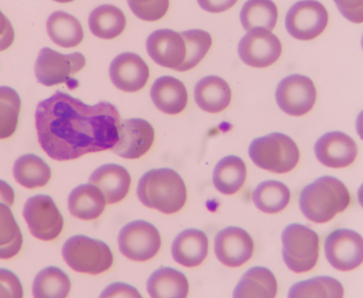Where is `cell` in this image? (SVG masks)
<instances>
[{"mask_svg": "<svg viewBox=\"0 0 363 298\" xmlns=\"http://www.w3.org/2000/svg\"><path fill=\"white\" fill-rule=\"evenodd\" d=\"M35 121L44 151L54 160L68 161L112 148L118 140L121 118L109 102L90 105L57 91L38 103Z\"/></svg>", "mask_w": 363, "mask_h": 298, "instance_id": "1", "label": "cell"}, {"mask_svg": "<svg viewBox=\"0 0 363 298\" xmlns=\"http://www.w3.org/2000/svg\"><path fill=\"white\" fill-rule=\"evenodd\" d=\"M350 202L347 188L338 178L323 176L306 185L300 193L303 215L315 223H325L343 212Z\"/></svg>", "mask_w": 363, "mask_h": 298, "instance_id": "2", "label": "cell"}, {"mask_svg": "<svg viewBox=\"0 0 363 298\" xmlns=\"http://www.w3.org/2000/svg\"><path fill=\"white\" fill-rule=\"evenodd\" d=\"M137 195L145 206L172 214L184 206L187 193L183 179L177 171L162 168L148 171L141 176Z\"/></svg>", "mask_w": 363, "mask_h": 298, "instance_id": "3", "label": "cell"}, {"mask_svg": "<svg viewBox=\"0 0 363 298\" xmlns=\"http://www.w3.org/2000/svg\"><path fill=\"white\" fill-rule=\"evenodd\" d=\"M248 154L258 167L277 173L293 170L300 156L296 142L281 132H272L254 139Z\"/></svg>", "mask_w": 363, "mask_h": 298, "instance_id": "4", "label": "cell"}, {"mask_svg": "<svg viewBox=\"0 0 363 298\" xmlns=\"http://www.w3.org/2000/svg\"><path fill=\"white\" fill-rule=\"evenodd\" d=\"M62 255L72 270L91 275L108 270L113 261V253L105 242L82 234L69 238L62 246Z\"/></svg>", "mask_w": 363, "mask_h": 298, "instance_id": "5", "label": "cell"}, {"mask_svg": "<svg viewBox=\"0 0 363 298\" xmlns=\"http://www.w3.org/2000/svg\"><path fill=\"white\" fill-rule=\"evenodd\" d=\"M281 241L283 259L290 270L301 273L314 268L319 256V236L315 231L292 223L284 229Z\"/></svg>", "mask_w": 363, "mask_h": 298, "instance_id": "6", "label": "cell"}, {"mask_svg": "<svg viewBox=\"0 0 363 298\" xmlns=\"http://www.w3.org/2000/svg\"><path fill=\"white\" fill-rule=\"evenodd\" d=\"M85 64V57L80 52L64 55L43 47L38 54L34 71L38 81L45 86L65 83L69 89H74L78 86V81L72 76Z\"/></svg>", "mask_w": 363, "mask_h": 298, "instance_id": "7", "label": "cell"}, {"mask_svg": "<svg viewBox=\"0 0 363 298\" xmlns=\"http://www.w3.org/2000/svg\"><path fill=\"white\" fill-rule=\"evenodd\" d=\"M23 216L30 234L42 241L55 239L63 229V217L53 199L48 195L30 197L25 202Z\"/></svg>", "mask_w": 363, "mask_h": 298, "instance_id": "8", "label": "cell"}, {"mask_svg": "<svg viewBox=\"0 0 363 298\" xmlns=\"http://www.w3.org/2000/svg\"><path fill=\"white\" fill-rule=\"evenodd\" d=\"M121 253L134 261H146L153 258L161 246V237L157 229L145 220H135L126 224L118 236Z\"/></svg>", "mask_w": 363, "mask_h": 298, "instance_id": "9", "label": "cell"}, {"mask_svg": "<svg viewBox=\"0 0 363 298\" xmlns=\"http://www.w3.org/2000/svg\"><path fill=\"white\" fill-rule=\"evenodd\" d=\"M328 22L325 7L318 1H299L287 11L285 27L294 38L311 40L323 33Z\"/></svg>", "mask_w": 363, "mask_h": 298, "instance_id": "10", "label": "cell"}, {"mask_svg": "<svg viewBox=\"0 0 363 298\" xmlns=\"http://www.w3.org/2000/svg\"><path fill=\"white\" fill-rule=\"evenodd\" d=\"M275 98L279 107L284 113L301 116L313 108L316 99V89L309 77L294 74L280 81Z\"/></svg>", "mask_w": 363, "mask_h": 298, "instance_id": "11", "label": "cell"}, {"mask_svg": "<svg viewBox=\"0 0 363 298\" xmlns=\"http://www.w3.org/2000/svg\"><path fill=\"white\" fill-rule=\"evenodd\" d=\"M324 249L328 261L337 270H351L362 263V237L352 229L342 228L330 233Z\"/></svg>", "mask_w": 363, "mask_h": 298, "instance_id": "12", "label": "cell"}, {"mask_svg": "<svg viewBox=\"0 0 363 298\" xmlns=\"http://www.w3.org/2000/svg\"><path fill=\"white\" fill-rule=\"evenodd\" d=\"M238 52L246 64L263 68L274 64L281 53V43L271 31L257 28L249 30L240 40Z\"/></svg>", "mask_w": 363, "mask_h": 298, "instance_id": "13", "label": "cell"}, {"mask_svg": "<svg viewBox=\"0 0 363 298\" xmlns=\"http://www.w3.org/2000/svg\"><path fill=\"white\" fill-rule=\"evenodd\" d=\"M154 137V129L147 120L125 119L120 122L118 140L112 151L124 159H138L150 149Z\"/></svg>", "mask_w": 363, "mask_h": 298, "instance_id": "14", "label": "cell"}, {"mask_svg": "<svg viewBox=\"0 0 363 298\" xmlns=\"http://www.w3.org/2000/svg\"><path fill=\"white\" fill-rule=\"evenodd\" d=\"M254 241L242 228L229 226L220 230L214 239V252L223 265L238 267L252 256Z\"/></svg>", "mask_w": 363, "mask_h": 298, "instance_id": "15", "label": "cell"}, {"mask_svg": "<svg viewBox=\"0 0 363 298\" xmlns=\"http://www.w3.org/2000/svg\"><path fill=\"white\" fill-rule=\"evenodd\" d=\"M318 160L330 168H343L353 163L357 155L354 140L340 131H331L320 137L315 143Z\"/></svg>", "mask_w": 363, "mask_h": 298, "instance_id": "16", "label": "cell"}, {"mask_svg": "<svg viewBox=\"0 0 363 298\" xmlns=\"http://www.w3.org/2000/svg\"><path fill=\"white\" fill-rule=\"evenodd\" d=\"M147 52L157 64L178 70L186 57V45L180 33L171 29L152 32L146 42Z\"/></svg>", "mask_w": 363, "mask_h": 298, "instance_id": "17", "label": "cell"}, {"mask_svg": "<svg viewBox=\"0 0 363 298\" xmlns=\"http://www.w3.org/2000/svg\"><path fill=\"white\" fill-rule=\"evenodd\" d=\"M112 83L125 92H136L143 88L150 76L149 67L138 55L123 52L115 57L109 67Z\"/></svg>", "mask_w": 363, "mask_h": 298, "instance_id": "18", "label": "cell"}, {"mask_svg": "<svg viewBox=\"0 0 363 298\" xmlns=\"http://www.w3.org/2000/svg\"><path fill=\"white\" fill-rule=\"evenodd\" d=\"M89 181L101 191L106 203L115 204L124 199L128 193L131 177L123 166L106 164L96 168Z\"/></svg>", "mask_w": 363, "mask_h": 298, "instance_id": "19", "label": "cell"}, {"mask_svg": "<svg viewBox=\"0 0 363 298\" xmlns=\"http://www.w3.org/2000/svg\"><path fill=\"white\" fill-rule=\"evenodd\" d=\"M208 249L206 234L193 228L181 231L174 239L171 248L174 260L188 268L199 265L207 256Z\"/></svg>", "mask_w": 363, "mask_h": 298, "instance_id": "20", "label": "cell"}, {"mask_svg": "<svg viewBox=\"0 0 363 298\" xmlns=\"http://www.w3.org/2000/svg\"><path fill=\"white\" fill-rule=\"evenodd\" d=\"M153 103L162 112L169 115L181 113L186 106L188 93L184 84L172 76L157 78L150 89Z\"/></svg>", "mask_w": 363, "mask_h": 298, "instance_id": "21", "label": "cell"}, {"mask_svg": "<svg viewBox=\"0 0 363 298\" xmlns=\"http://www.w3.org/2000/svg\"><path fill=\"white\" fill-rule=\"evenodd\" d=\"M194 99L203 110L216 113L229 105L231 101V90L228 84L221 77L207 76L196 84Z\"/></svg>", "mask_w": 363, "mask_h": 298, "instance_id": "22", "label": "cell"}, {"mask_svg": "<svg viewBox=\"0 0 363 298\" xmlns=\"http://www.w3.org/2000/svg\"><path fill=\"white\" fill-rule=\"evenodd\" d=\"M67 203L70 214L82 220L98 218L106 206L101 191L91 183L81 184L74 188L69 195Z\"/></svg>", "mask_w": 363, "mask_h": 298, "instance_id": "23", "label": "cell"}, {"mask_svg": "<svg viewBox=\"0 0 363 298\" xmlns=\"http://www.w3.org/2000/svg\"><path fill=\"white\" fill-rule=\"evenodd\" d=\"M151 297L184 298L189 292V282L184 274L170 267L155 270L147 281Z\"/></svg>", "mask_w": 363, "mask_h": 298, "instance_id": "24", "label": "cell"}, {"mask_svg": "<svg viewBox=\"0 0 363 298\" xmlns=\"http://www.w3.org/2000/svg\"><path fill=\"white\" fill-rule=\"evenodd\" d=\"M277 282L273 273L267 268L255 266L241 277L234 289L233 297H274Z\"/></svg>", "mask_w": 363, "mask_h": 298, "instance_id": "25", "label": "cell"}, {"mask_svg": "<svg viewBox=\"0 0 363 298\" xmlns=\"http://www.w3.org/2000/svg\"><path fill=\"white\" fill-rule=\"evenodd\" d=\"M46 29L52 42L65 48L77 46L84 38L83 28L79 20L62 11L50 15Z\"/></svg>", "mask_w": 363, "mask_h": 298, "instance_id": "26", "label": "cell"}, {"mask_svg": "<svg viewBox=\"0 0 363 298\" xmlns=\"http://www.w3.org/2000/svg\"><path fill=\"white\" fill-rule=\"evenodd\" d=\"M247 176L244 161L235 156L228 155L216 164L213 172L215 188L225 195L237 193L243 185Z\"/></svg>", "mask_w": 363, "mask_h": 298, "instance_id": "27", "label": "cell"}, {"mask_svg": "<svg viewBox=\"0 0 363 298\" xmlns=\"http://www.w3.org/2000/svg\"><path fill=\"white\" fill-rule=\"evenodd\" d=\"M13 175L21 185L34 189L47 185L51 178V169L42 158L33 154H27L16 160Z\"/></svg>", "mask_w": 363, "mask_h": 298, "instance_id": "28", "label": "cell"}, {"mask_svg": "<svg viewBox=\"0 0 363 298\" xmlns=\"http://www.w3.org/2000/svg\"><path fill=\"white\" fill-rule=\"evenodd\" d=\"M126 25L125 16L119 8L103 4L95 8L89 17V27L96 37L113 39L123 33Z\"/></svg>", "mask_w": 363, "mask_h": 298, "instance_id": "29", "label": "cell"}, {"mask_svg": "<svg viewBox=\"0 0 363 298\" xmlns=\"http://www.w3.org/2000/svg\"><path fill=\"white\" fill-rule=\"evenodd\" d=\"M255 205L265 213H277L289 202L291 193L282 182L267 180L259 183L252 192Z\"/></svg>", "mask_w": 363, "mask_h": 298, "instance_id": "30", "label": "cell"}, {"mask_svg": "<svg viewBox=\"0 0 363 298\" xmlns=\"http://www.w3.org/2000/svg\"><path fill=\"white\" fill-rule=\"evenodd\" d=\"M71 289L68 275L60 268L48 266L41 270L33 282L34 297H66Z\"/></svg>", "mask_w": 363, "mask_h": 298, "instance_id": "31", "label": "cell"}, {"mask_svg": "<svg viewBox=\"0 0 363 298\" xmlns=\"http://www.w3.org/2000/svg\"><path fill=\"white\" fill-rule=\"evenodd\" d=\"M277 8L272 1L250 0L243 5L240 18L245 30L257 28L272 30L277 23Z\"/></svg>", "mask_w": 363, "mask_h": 298, "instance_id": "32", "label": "cell"}, {"mask_svg": "<svg viewBox=\"0 0 363 298\" xmlns=\"http://www.w3.org/2000/svg\"><path fill=\"white\" fill-rule=\"evenodd\" d=\"M342 284L330 276H317L298 282L289 289V297H342Z\"/></svg>", "mask_w": 363, "mask_h": 298, "instance_id": "33", "label": "cell"}, {"mask_svg": "<svg viewBox=\"0 0 363 298\" xmlns=\"http://www.w3.org/2000/svg\"><path fill=\"white\" fill-rule=\"evenodd\" d=\"M23 235L10 207L0 202V259H9L21 249Z\"/></svg>", "mask_w": 363, "mask_h": 298, "instance_id": "34", "label": "cell"}, {"mask_svg": "<svg viewBox=\"0 0 363 298\" xmlns=\"http://www.w3.org/2000/svg\"><path fill=\"white\" fill-rule=\"evenodd\" d=\"M21 109V98L11 87L0 86V139L11 137L16 131Z\"/></svg>", "mask_w": 363, "mask_h": 298, "instance_id": "35", "label": "cell"}, {"mask_svg": "<svg viewBox=\"0 0 363 298\" xmlns=\"http://www.w3.org/2000/svg\"><path fill=\"white\" fill-rule=\"evenodd\" d=\"M186 45V57L177 71H184L193 69L205 57L209 50L212 38L208 32L192 29L181 32Z\"/></svg>", "mask_w": 363, "mask_h": 298, "instance_id": "36", "label": "cell"}, {"mask_svg": "<svg viewBox=\"0 0 363 298\" xmlns=\"http://www.w3.org/2000/svg\"><path fill=\"white\" fill-rule=\"evenodd\" d=\"M133 13L142 20L154 21L162 18L169 8L168 1H128Z\"/></svg>", "mask_w": 363, "mask_h": 298, "instance_id": "37", "label": "cell"}, {"mask_svg": "<svg viewBox=\"0 0 363 298\" xmlns=\"http://www.w3.org/2000/svg\"><path fill=\"white\" fill-rule=\"evenodd\" d=\"M23 289L17 275L12 271L0 268V297H23Z\"/></svg>", "mask_w": 363, "mask_h": 298, "instance_id": "38", "label": "cell"}, {"mask_svg": "<svg viewBox=\"0 0 363 298\" xmlns=\"http://www.w3.org/2000/svg\"><path fill=\"white\" fill-rule=\"evenodd\" d=\"M101 297H141L138 290L130 285L116 282L108 285L101 294Z\"/></svg>", "mask_w": 363, "mask_h": 298, "instance_id": "39", "label": "cell"}, {"mask_svg": "<svg viewBox=\"0 0 363 298\" xmlns=\"http://www.w3.org/2000/svg\"><path fill=\"white\" fill-rule=\"evenodd\" d=\"M14 40V30L9 20L0 11V52L9 48Z\"/></svg>", "mask_w": 363, "mask_h": 298, "instance_id": "40", "label": "cell"}, {"mask_svg": "<svg viewBox=\"0 0 363 298\" xmlns=\"http://www.w3.org/2000/svg\"><path fill=\"white\" fill-rule=\"evenodd\" d=\"M15 200V193L12 187L0 179V202L11 207Z\"/></svg>", "mask_w": 363, "mask_h": 298, "instance_id": "41", "label": "cell"}, {"mask_svg": "<svg viewBox=\"0 0 363 298\" xmlns=\"http://www.w3.org/2000/svg\"><path fill=\"white\" fill-rule=\"evenodd\" d=\"M235 1H224L219 3H214L212 1H199V3L203 8L208 11L214 12L216 7H218L219 11H224L228 8L230 6L233 5Z\"/></svg>", "mask_w": 363, "mask_h": 298, "instance_id": "42", "label": "cell"}]
</instances>
